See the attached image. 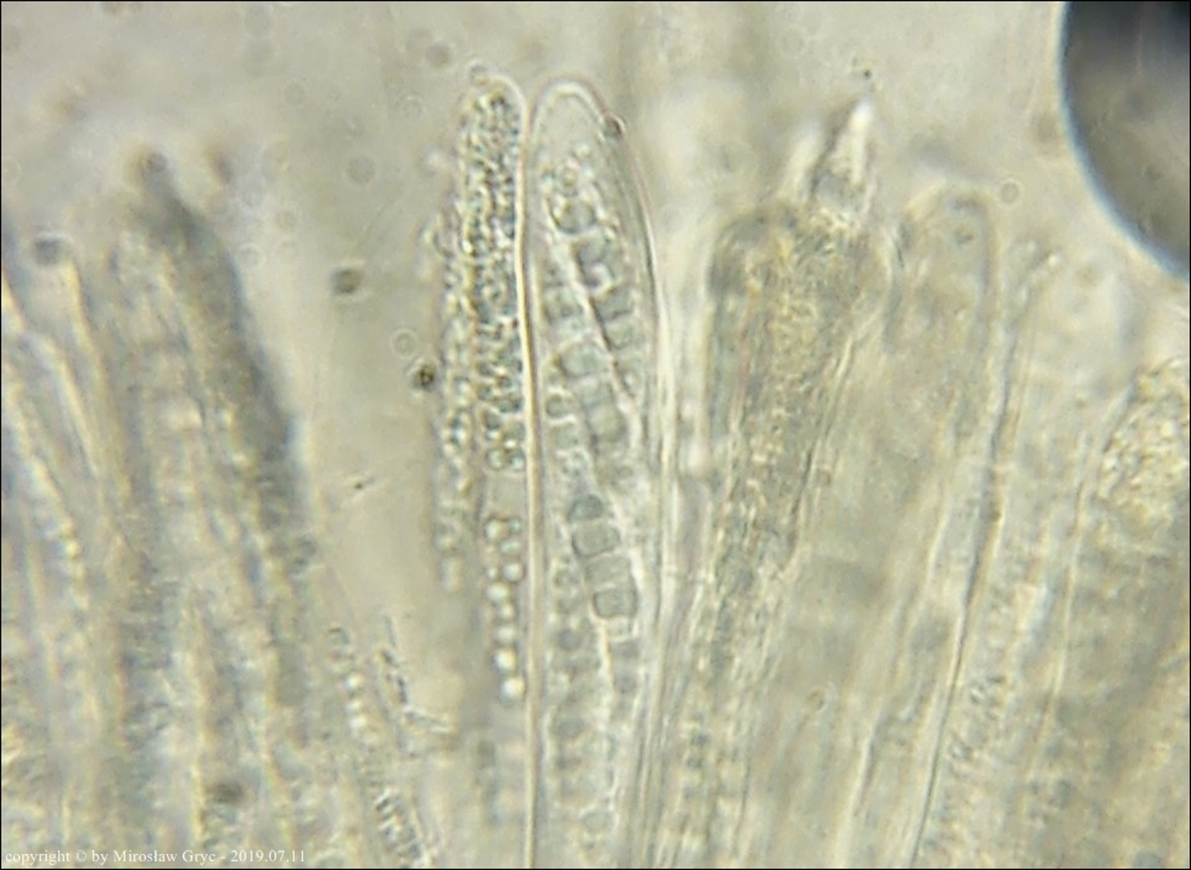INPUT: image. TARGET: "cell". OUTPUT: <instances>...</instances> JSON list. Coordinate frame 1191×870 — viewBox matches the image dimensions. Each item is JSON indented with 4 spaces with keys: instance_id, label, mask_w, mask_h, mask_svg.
Returning a JSON list of instances; mask_svg holds the SVG:
<instances>
[{
    "instance_id": "obj_3",
    "label": "cell",
    "mask_w": 1191,
    "mask_h": 870,
    "mask_svg": "<svg viewBox=\"0 0 1191 870\" xmlns=\"http://www.w3.org/2000/svg\"><path fill=\"white\" fill-rule=\"evenodd\" d=\"M603 514L602 503L596 498H586L578 501L571 508V516L574 520H590Z\"/></svg>"
},
{
    "instance_id": "obj_1",
    "label": "cell",
    "mask_w": 1191,
    "mask_h": 870,
    "mask_svg": "<svg viewBox=\"0 0 1191 870\" xmlns=\"http://www.w3.org/2000/svg\"><path fill=\"white\" fill-rule=\"evenodd\" d=\"M1191 3L1072 2L1064 112L1092 189L1121 227L1189 275Z\"/></svg>"
},
{
    "instance_id": "obj_2",
    "label": "cell",
    "mask_w": 1191,
    "mask_h": 870,
    "mask_svg": "<svg viewBox=\"0 0 1191 870\" xmlns=\"http://www.w3.org/2000/svg\"><path fill=\"white\" fill-rule=\"evenodd\" d=\"M619 542L618 533L609 526H598L586 530L574 536V546L576 550L584 557H592V555L602 554L615 548Z\"/></svg>"
}]
</instances>
